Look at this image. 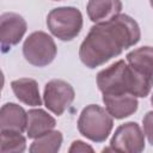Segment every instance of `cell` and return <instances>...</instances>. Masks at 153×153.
Here are the masks:
<instances>
[{
    "instance_id": "obj_18",
    "label": "cell",
    "mask_w": 153,
    "mask_h": 153,
    "mask_svg": "<svg viewBox=\"0 0 153 153\" xmlns=\"http://www.w3.org/2000/svg\"><path fill=\"white\" fill-rule=\"evenodd\" d=\"M69 153H85V152H93V148L88 145H86L85 142L76 140L72 143V146L69 147Z\"/></svg>"
},
{
    "instance_id": "obj_5",
    "label": "cell",
    "mask_w": 153,
    "mask_h": 153,
    "mask_svg": "<svg viewBox=\"0 0 153 153\" xmlns=\"http://www.w3.org/2000/svg\"><path fill=\"white\" fill-rule=\"evenodd\" d=\"M57 54V48L51 38L44 31H35L27 36L23 44V55L25 60L36 67H45L51 63Z\"/></svg>"
},
{
    "instance_id": "obj_6",
    "label": "cell",
    "mask_w": 153,
    "mask_h": 153,
    "mask_svg": "<svg viewBox=\"0 0 153 153\" xmlns=\"http://www.w3.org/2000/svg\"><path fill=\"white\" fill-rule=\"evenodd\" d=\"M75 98L74 88L71 84L61 79H53L44 86L43 100L45 108L53 114L61 116Z\"/></svg>"
},
{
    "instance_id": "obj_14",
    "label": "cell",
    "mask_w": 153,
    "mask_h": 153,
    "mask_svg": "<svg viewBox=\"0 0 153 153\" xmlns=\"http://www.w3.org/2000/svg\"><path fill=\"white\" fill-rule=\"evenodd\" d=\"M62 134L59 130H50L38 137L31 143L29 151L31 153H56L62 145Z\"/></svg>"
},
{
    "instance_id": "obj_21",
    "label": "cell",
    "mask_w": 153,
    "mask_h": 153,
    "mask_svg": "<svg viewBox=\"0 0 153 153\" xmlns=\"http://www.w3.org/2000/svg\"><path fill=\"white\" fill-rule=\"evenodd\" d=\"M53 1H61V0H53Z\"/></svg>"
},
{
    "instance_id": "obj_19",
    "label": "cell",
    "mask_w": 153,
    "mask_h": 153,
    "mask_svg": "<svg viewBox=\"0 0 153 153\" xmlns=\"http://www.w3.org/2000/svg\"><path fill=\"white\" fill-rule=\"evenodd\" d=\"M151 103H152V106H153V94H152V97H151Z\"/></svg>"
},
{
    "instance_id": "obj_7",
    "label": "cell",
    "mask_w": 153,
    "mask_h": 153,
    "mask_svg": "<svg viewBox=\"0 0 153 153\" xmlns=\"http://www.w3.org/2000/svg\"><path fill=\"white\" fill-rule=\"evenodd\" d=\"M110 149L126 153H140L145 149V134L136 122L121 124L110 140Z\"/></svg>"
},
{
    "instance_id": "obj_17",
    "label": "cell",
    "mask_w": 153,
    "mask_h": 153,
    "mask_svg": "<svg viewBox=\"0 0 153 153\" xmlns=\"http://www.w3.org/2000/svg\"><path fill=\"white\" fill-rule=\"evenodd\" d=\"M143 124V133L147 136L148 142L153 146V111H148L142 120Z\"/></svg>"
},
{
    "instance_id": "obj_16",
    "label": "cell",
    "mask_w": 153,
    "mask_h": 153,
    "mask_svg": "<svg viewBox=\"0 0 153 153\" xmlns=\"http://www.w3.org/2000/svg\"><path fill=\"white\" fill-rule=\"evenodd\" d=\"M1 145L0 149L2 153H22L26 148V139L22 133L17 131H0Z\"/></svg>"
},
{
    "instance_id": "obj_2",
    "label": "cell",
    "mask_w": 153,
    "mask_h": 153,
    "mask_svg": "<svg viewBox=\"0 0 153 153\" xmlns=\"http://www.w3.org/2000/svg\"><path fill=\"white\" fill-rule=\"evenodd\" d=\"M97 86L103 94L129 93L136 98H145L153 87V76L120 60L97 74Z\"/></svg>"
},
{
    "instance_id": "obj_11",
    "label": "cell",
    "mask_w": 153,
    "mask_h": 153,
    "mask_svg": "<svg viewBox=\"0 0 153 153\" xmlns=\"http://www.w3.org/2000/svg\"><path fill=\"white\" fill-rule=\"evenodd\" d=\"M87 16L91 22L99 24L111 20L122 11L121 0H88Z\"/></svg>"
},
{
    "instance_id": "obj_15",
    "label": "cell",
    "mask_w": 153,
    "mask_h": 153,
    "mask_svg": "<svg viewBox=\"0 0 153 153\" xmlns=\"http://www.w3.org/2000/svg\"><path fill=\"white\" fill-rule=\"evenodd\" d=\"M128 63L135 69L153 76V47H141L127 54Z\"/></svg>"
},
{
    "instance_id": "obj_9",
    "label": "cell",
    "mask_w": 153,
    "mask_h": 153,
    "mask_svg": "<svg viewBox=\"0 0 153 153\" xmlns=\"http://www.w3.org/2000/svg\"><path fill=\"white\" fill-rule=\"evenodd\" d=\"M103 103L108 112L116 120L129 117L136 112L139 103L135 96L129 93L122 94H103Z\"/></svg>"
},
{
    "instance_id": "obj_3",
    "label": "cell",
    "mask_w": 153,
    "mask_h": 153,
    "mask_svg": "<svg viewBox=\"0 0 153 153\" xmlns=\"http://www.w3.org/2000/svg\"><path fill=\"white\" fill-rule=\"evenodd\" d=\"M112 127V116L106 109L96 104L84 108L78 120L79 133L93 142H104L110 135Z\"/></svg>"
},
{
    "instance_id": "obj_1",
    "label": "cell",
    "mask_w": 153,
    "mask_h": 153,
    "mask_svg": "<svg viewBox=\"0 0 153 153\" xmlns=\"http://www.w3.org/2000/svg\"><path fill=\"white\" fill-rule=\"evenodd\" d=\"M140 37L139 24L127 14H118L90 29L80 44L79 57L86 67L96 68L135 45Z\"/></svg>"
},
{
    "instance_id": "obj_20",
    "label": "cell",
    "mask_w": 153,
    "mask_h": 153,
    "mask_svg": "<svg viewBox=\"0 0 153 153\" xmlns=\"http://www.w3.org/2000/svg\"><path fill=\"white\" fill-rule=\"evenodd\" d=\"M149 4H151V6L153 7V0H149Z\"/></svg>"
},
{
    "instance_id": "obj_10",
    "label": "cell",
    "mask_w": 153,
    "mask_h": 153,
    "mask_svg": "<svg viewBox=\"0 0 153 153\" xmlns=\"http://www.w3.org/2000/svg\"><path fill=\"white\" fill-rule=\"evenodd\" d=\"M27 127V112L16 103H6L0 110V131L23 133Z\"/></svg>"
},
{
    "instance_id": "obj_12",
    "label": "cell",
    "mask_w": 153,
    "mask_h": 153,
    "mask_svg": "<svg viewBox=\"0 0 153 153\" xmlns=\"http://www.w3.org/2000/svg\"><path fill=\"white\" fill-rule=\"evenodd\" d=\"M11 88L17 99L30 106L42 105L38 84L36 80L30 78H22L11 82Z\"/></svg>"
},
{
    "instance_id": "obj_8",
    "label": "cell",
    "mask_w": 153,
    "mask_h": 153,
    "mask_svg": "<svg viewBox=\"0 0 153 153\" xmlns=\"http://www.w3.org/2000/svg\"><path fill=\"white\" fill-rule=\"evenodd\" d=\"M27 25L25 19L13 12L2 13L0 17V38L2 53L8 51L17 45L26 32Z\"/></svg>"
},
{
    "instance_id": "obj_13",
    "label": "cell",
    "mask_w": 153,
    "mask_h": 153,
    "mask_svg": "<svg viewBox=\"0 0 153 153\" xmlns=\"http://www.w3.org/2000/svg\"><path fill=\"white\" fill-rule=\"evenodd\" d=\"M56 126V121L47 111L42 109H31L27 111V127L26 133L30 139H36L50 130Z\"/></svg>"
},
{
    "instance_id": "obj_4",
    "label": "cell",
    "mask_w": 153,
    "mask_h": 153,
    "mask_svg": "<svg viewBox=\"0 0 153 153\" xmlns=\"http://www.w3.org/2000/svg\"><path fill=\"white\" fill-rule=\"evenodd\" d=\"M47 26L59 39L72 41L82 29V14L76 7H57L48 13Z\"/></svg>"
}]
</instances>
